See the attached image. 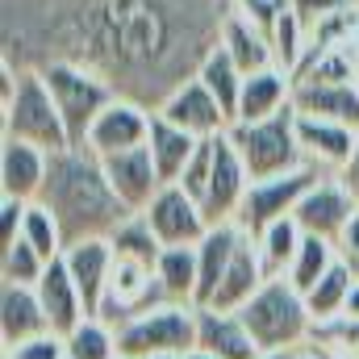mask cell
I'll use <instances>...</instances> for the list:
<instances>
[{
  "instance_id": "obj_17",
  "label": "cell",
  "mask_w": 359,
  "mask_h": 359,
  "mask_svg": "<svg viewBox=\"0 0 359 359\" xmlns=\"http://www.w3.org/2000/svg\"><path fill=\"white\" fill-rule=\"evenodd\" d=\"M63 259H67V271L84 297L88 318H96L104 305V292H109V276H113V243L109 238H84V243L67 247Z\"/></svg>"
},
{
  "instance_id": "obj_48",
  "label": "cell",
  "mask_w": 359,
  "mask_h": 359,
  "mask_svg": "<svg viewBox=\"0 0 359 359\" xmlns=\"http://www.w3.org/2000/svg\"><path fill=\"white\" fill-rule=\"evenodd\" d=\"M151 359H184V355H151Z\"/></svg>"
},
{
  "instance_id": "obj_26",
  "label": "cell",
  "mask_w": 359,
  "mask_h": 359,
  "mask_svg": "<svg viewBox=\"0 0 359 359\" xmlns=\"http://www.w3.org/2000/svg\"><path fill=\"white\" fill-rule=\"evenodd\" d=\"M222 50L234 59V67H238L243 76H255V72H264V67H276L268 34H264L255 21H247L243 13H230V21H226V29H222Z\"/></svg>"
},
{
  "instance_id": "obj_2",
  "label": "cell",
  "mask_w": 359,
  "mask_h": 359,
  "mask_svg": "<svg viewBox=\"0 0 359 359\" xmlns=\"http://www.w3.org/2000/svg\"><path fill=\"white\" fill-rule=\"evenodd\" d=\"M38 205H46L55 213L67 247H76L84 238H113L117 226L134 217V209L113 192L100 155L88 147H72V151L50 155Z\"/></svg>"
},
{
  "instance_id": "obj_15",
  "label": "cell",
  "mask_w": 359,
  "mask_h": 359,
  "mask_svg": "<svg viewBox=\"0 0 359 359\" xmlns=\"http://www.w3.org/2000/svg\"><path fill=\"white\" fill-rule=\"evenodd\" d=\"M55 334L50 318L38 301V288L29 284H0V351L4 347H21L29 339Z\"/></svg>"
},
{
  "instance_id": "obj_37",
  "label": "cell",
  "mask_w": 359,
  "mask_h": 359,
  "mask_svg": "<svg viewBox=\"0 0 359 359\" xmlns=\"http://www.w3.org/2000/svg\"><path fill=\"white\" fill-rule=\"evenodd\" d=\"M309 343H322V347H339L347 355H359V318H334L326 326H313V339Z\"/></svg>"
},
{
  "instance_id": "obj_4",
  "label": "cell",
  "mask_w": 359,
  "mask_h": 359,
  "mask_svg": "<svg viewBox=\"0 0 359 359\" xmlns=\"http://www.w3.org/2000/svg\"><path fill=\"white\" fill-rule=\"evenodd\" d=\"M243 326L251 330L255 347L268 355V351H301L309 347L313 339V318H309V305L305 297L280 276V280H268L243 309H238Z\"/></svg>"
},
{
  "instance_id": "obj_49",
  "label": "cell",
  "mask_w": 359,
  "mask_h": 359,
  "mask_svg": "<svg viewBox=\"0 0 359 359\" xmlns=\"http://www.w3.org/2000/svg\"><path fill=\"white\" fill-rule=\"evenodd\" d=\"M117 359H126V355H117Z\"/></svg>"
},
{
  "instance_id": "obj_27",
  "label": "cell",
  "mask_w": 359,
  "mask_h": 359,
  "mask_svg": "<svg viewBox=\"0 0 359 359\" xmlns=\"http://www.w3.org/2000/svg\"><path fill=\"white\" fill-rule=\"evenodd\" d=\"M155 276H159V288L172 305H196V280H201L196 247H163Z\"/></svg>"
},
{
  "instance_id": "obj_23",
  "label": "cell",
  "mask_w": 359,
  "mask_h": 359,
  "mask_svg": "<svg viewBox=\"0 0 359 359\" xmlns=\"http://www.w3.org/2000/svg\"><path fill=\"white\" fill-rule=\"evenodd\" d=\"M292 109L359 130V84H292Z\"/></svg>"
},
{
  "instance_id": "obj_22",
  "label": "cell",
  "mask_w": 359,
  "mask_h": 359,
  "mask_svg": "<svg viewBox=\"0 0 359 359\" xmlns=\"http://www.w3.org/2000/svg\"><path fill=\"white\" fill-rule=\"evenodd\" d=\"M243 243V230L238 222H226V226H209V234L196 243V268H201V280H196V309H205L222 284V276L230 268L234 251Z\"/></svg>"
},
{
  "instance_id": "obj_29",
  "label": "cell",
  "mask_w": 359,
  "mask_h": 359,
  "mask_svg": "<svg viewBox=\"0 0 359 359\" xmlns=\"http://www.w3.org/2000/svg\"><path fill=\"white\" fill-rule=\"evenodd\" d=\"M301 238H305V230H301L292 217H280V222H271L268 230L255 238V247H259V259H264L268 280L288 276L292 259H297V247H301Z\"/></svg>"
},
{
  "instance_id": "obj_43",
  "label": "cell",
  "mask_w": 359,
  "mask_h": 359,
  "mask_svg": "<svg viewBox=\"0 0 359 359\" xmlns=\"http://www.w3.org/2000/svg\"><path fill=\"white\" fill-rule=\"evenodd\" d=\"M343 318H359V284H351V292H347V305H343Z\"/></svg>"
},
{
  "instance_id": "obj_12",
  "label": "cell",
  "mask_w": 359,
  "mask_h": 359,
  "mask_svg": "<svg viewBox=\"0 0 359 359\" xmlns=\"http://www.w3.org/2000/svg\"><path fill=\"white\" fill-rule=\"evenodd\" d=\"M151 138V109L134 104V100H113L88 130V151H96L100 159L104 155H117V151H134V147H147Z\"/></svg>"
},
{
  "instance_id": "obj_41",
  "label": "cell",
  "mask_w": 359,
  "mask_h": 359,
  "mask_svg": "<svg viewBox=\"0 0 359 359\" xmlns=\"http://www.w3.org/2000/svg\"><path fill=\"white\" fill-rule=\"evenodd\" d=\"M334 251H339V264L355 276V284H359V213H355V222L343 230V238L334 243Z\"/></svg>"
},
{
  "instance_id": "obj_10",
  "label": "cell",
  "mask_w": 359,
  "mask_h": 359,
  "mask_svg": "<svg viewBox=\"0 0 359 359\" xmlns=\"http://www.w3.org/2000/svg\"><path fill=\"white\" fill-rule=\"evenodd\" d=\"M142 217L151 222V230L163 247H196L209 234L201 201H192L180 184H163L159 196L142 209Z\"/></svg>"
},
{
  "instance_id": "obj_47",
  "label": "cell",
  "mask_w": 359,
  "mask_h": 359,
  "mask_svg": "<svg viewBox=\"0 0 359 359\" xmlns=\"http://www.w3.org/2000/svg\"><path fill=\"white\" fill-rule=\"evenodd\" d=\"M301 359H322V351H318V347H313V343H309V347H305V351H301Z\"/></svg>"
},
{
  "instance_id": "obj_19",
  "label": "cell",
  "mask_w": 359,
  "mask_h": 359,
  "mask_svg": "<svg viewBox=\"0 0 359 359\" xmlns=\"http://www.w3.org/2000/svg\"><path fill=\"white\" fill-rule=\"evenodd\" d=\"M268 284V271H264V259H259V247H255V238L251 234H243V243H238V251H234V259H230V268L222 276V284H217V292H213V301L205 305V309H222V313H238L259 288Z\"/></svg>"
},
{
  "instance_id": "obj_11",
  "label": "cell",
  "mask_w": 359,
  "mask_h": 359,
  "mask_svg": "<svg viewBox=\"0 0 359 359\" xmlns=\"http://www.w3.org/2000/svg\"><path fill=\"white\" fill-rule=\"evenodd\" d=\"M247 188H251V176L234 151V142L226 134L213 138V180H209V192L201 201L205 209V222L209 226H226V222H238V209L247 201Z\"/></svg>"
},
{
  "instance_id": "obj_28",
  "label": "cell",
  "mask_w": 359,
  "mask_h": 359,
  "mask_svg": "<svg viewBox=\"0 0 359 359\" xmlns=\"http://www.w3.org/2000/svg\"><path fill=\"white\" fill-rule=\"evenodd\" d=\"M196 80L217 96V104L226 109V117H230V126H234V117H238V96H243V80H247V76L234 67V59H230L222 46H213V50H209V59L201 63Z\"/></svg>"
},
{
  "instance_id": "obj_36",
  "label": "cell",
  "mask_w": 359,
  "mask_h": 359,
  "mask_svg": "<svg viewBox=\"0 0 359 359\" xmlns=\"http://www.w3.org/2000/svg\"><path fill=\"white\" fill-rule=\"evenodd\" d=\"M209 180H213V138H201L196 155L188 159V168H184V176H180L176 184L188 192V196H192V201H205Z\"/></svg>"
},
{
  "instance_id": "obj_13",
  "label": "cell",
  "mask_w": 359,
  "mask_h": 359,
  "mask_svg": "<svg viewBox=\"0 0 359 359\" xmlns=\"http://www.w3.org/2000/svg\"><path fill=\"white\" fill-rule=\"evenodd\" d=\"M159 113H163L172 126L188 130L192 138H217V134H226V130H230L226 109L217 104V96L205 88L196 76H192L188 84H180V88L159 104Z\"/></svg>"
},
{
  "instance_id": "obj_18",
  "label": "cell",
  "mask_w": 359,
  "mask_h": 359,
  "mask_svg": "<svg viewBox=\"0 0 359 359\" xmlns=\"http://www.w3.org/2000/svg\"><path fill=\"white\" fill-rule=\"evenodd\" d=\"M34 288H38V301H42V309H46V318H50V330H55V334H63V339H67V334L88 318L84 297H80V288H76V280H72V271H67V259H63V255L46 264L42 280H38Z\"/></svg>"
},
{
  "instance_id": "obj_34",
  "label": "cell",
  "mask_w": 359,
  "mask_h": 359,
  "mask_svg": "<svg viewBox=\"0 0 359 359\" xmlns=\"http://www.w3.org/2000/svg\"><path fill=\"white\" fill-rule=\"evenodd\" d=\"M21 238L42 255V259H59L63 251H67V243H63V230H59V222H55V213L46 209V205H29L25 209V226H21Z\"/></svg>"
},
{
  "instance_id": "obj_45",
  "label": "cell",
  "mask_w": 359,
  "mask_h": 359,
  "mask_svg": "<svg viewBox=\"0 0 359 359\" xmlns=\"http://www.w3.org/2000/svg\"><path fill=\"white\" fill-rule=\"evenodd\" d=\"M305 351V347H301ZM301 351H268V355H259V359H301Z\"/></svg>"
},
{
  "instance_id": "obj_30",
  "label": "cell",
  "mask_w": 359,
  "mask_h": 359,
  "mask_svg": "<svg viewBox=\"0 0 359 359\" xmlns=\"http://www.w3.org/2000/svg\"><path fill=\"white\" fill-rule=\"evenodd\" d=\"M351 284H355V276L343 268V264H334V268L326 271L309 292H305V305H309V318H313V326H326V322H334V318H343V305H347V292H351Z\"/></svg>"
},
{
  "instance_id": "obj_44",
  "label": "cell",
  "mask_w": 359,
  "mask_h": 359,
  "mask_svg": "<svg viewBox=\"0 0 359 359\" xmlns=\"http://www.w3.org/2000/svg\"><path fill=\"white\" fill-rule=\"evenodd\" d=\"M318 351H322V359H359V355H347V351H339V347H322V343H313Z\"/></svg>"
},
{
  "instance_id": "obj_20",
  "label": "cell",
  "mask_w": 359,
  "mask_h": 359,
  "mask_svg": "<svg viewBox=\"0 0 359 359\" xmlns=\"http://www.w3.org/2000/svg\"><path fill=\"white\" fill-rule=\"evenodd\" d=\"M46 163H50L46 151L17 142V138H4L0 142V196L38 201L42 184H46Z\"/></svg>"
},
{
  "instance_id": "obj_5",
  "label": "cell",
  "mask_w": 359,
  "mask_h": 359,
  "mask_svg": "<svg viewBox=\"0 0 359 359\" xmlns=\"http://www.w3.org/2000/svg\"><path fill=\"white\" fill-rule=\"evenodd\" d=\"M226 138L234 142L251 184L271 176H288V172L309 163L305 151H301V138H297V109L292 104H284L280 113H271L264 121H234L226 130Z\"/></svg>"
},
{
  "instance_id": "obj_3",
  "label": "cell",
  "mask_w": 359,
  "mask_h": 359,
  "mask_svg": "<svg viewBox=\"0 0 359 359\" xmlns=\"http://www.w3.org/2000/svg\"><path fill=\"white\" fill-rule=\"evenodd\" d=\"M0 100H4V113H0L4 138L29 142L46 155L72 151V134L63 126V113L46 88L42 72H13L0 63Z\"/></svg>"
},
{
  "instance_id": "obj_40",
  "label": "cell",
  "mask_w": 359,
  "mask_h": 359,
  "mask_svg": "<svg viewBox=\"0 0 359 359\" xmlns=\"http://www.w3.org/2000/svg\"><path fill=\"white\" fill-rule=\"evenodd\" d=\"M234 13H243L247 21H255L271 42V29H276V21L284 13V0H234Z\"/></svg>"
},
{
  "instance_id": "obj_33",
  "label": "cell",
  "mask_w": 359,
  "mask_h": 359,
  "mask_svg": "<svg viewBox=\"0 0 359 359\" xmlns=\"http://www.w3.org/2000/svg\"><path fill=\"white\" fill-rule=\"evenodd\" d=\"M63 343H67V359H117V334L100 318H84Z\"/></svg>"
},
{
  "instance_id": "obj_42",
  "label": "cell",
  "mask_w": 359,
  "mask_h": 359,
  "mask_svg": "<svg viewBox=\"0 0 359 359\" xmlns=\"http://www.w3.org/2000/svg\"><path fill=\"white\" fill-rule=\"evenodd\" d=\"M339 180H343V188L355 196V205H359V142H355V155H351V163L339 172Z\"/></svg>"
},
{
  "instance_id": "obj_8",
  "label": "cell",
  "mask_w": 359,
  "mask_h": 359,
  "mask_svg": "<svg viewBox=\"0 0 359 359\" xmlns=\"http://www.w3.org/2000/svg\"><path fill=\"white\" fill-rule=\"evenodd\" d=\"M326 176H334V172L305 163V168H297V172H288V176L255 180V184L247 188L243 209H238V230H243V234H251V238H259L271 222L292 217V209L301 205V196H305L313 184H322Z\"/></svg>"
},
{
  "instance_id": "obj_39",
  "label": "cell",
  "mask_w": 359,
  "mask_h": 359,
  "mask_svg": "<svg viewBox=\"0 0 359 359\" xmlns=\"http://www.w3.org/2000/svg\"><path fill=\"white\" fill-rule=\"evenodd\" d=\"M34 201H17V196H0V251L13 247L21 238V226H25V209Z\"/></svg>"
},
{
  "instance_id": "obj_24",
  "label": "cell",
  "mask_w": 359,
  "mask_h": 359,
  "mask_svg": "<svg viewBox=\"0 0 359 359\" xmlns=\"http://www.w3.org/2000/svg\"><path fill=\"white\" fill-rule=\"evenodd\" d=\"M196 147H201V138H192L188 130L172 126L163 113H151V138H147V151H151V159H155V168H159L163 184H176V180L184 176V168H188V159L196 155Z\"/></svg>"
},
{
  "instance_id": "obj_7",
  "label": "cell",
  "mask_w": 359,
  "mask_h": 359,
  "mask_svg": "<svg viewBox=\"0 0 359 359\" xmlns=\"http://www.w3.org/2000/svg\"><path fill=\"white\" fill-rule=\"evenodd\" d=\"M42 80H46V88H50L59 113H63V126L72 134V147H84L92 121L117 100V92L109 88L96 72L80 67V63H46L42 67Z\"/></svg>"
},
{
  "instance_id": "obj_46",
  "label": "cell",
  "mask_w": 359,
  "mask_h": 359,
  "mask_svg": "<svg viewBox=\"0 0 359 359\" xmlns=\"http://www.w3.org/2000/svg\"><path fill=\"white\" fill-rule=\"evenodd\" d=\"M184 359H217V355H209V351H201V347H192V351H188Z\"/></svg>"
},
{
  "instance_id": "obj_16",
  "label": "cell",
  "mask_w": 359,
  "mask_h": 359,
  "mask_svg": "<svg viewBox=\"0 0 359 359\" xmlns=\"http://www.w3.org/2000/svg\"><path fill=\"white\" fill-rule=\"evenodd\" d=\"M297 138H301V151H305V159H309L313 168H326V172L339 176V172L351 163V155H355L359 130L297 113Z\"/></svg>"
},
{
  "instance_id": "obj_1",
  "label": "cell",
  "mask_w": 359,
  "mask_h": 359,
  "mask_svg": "<svg viewBox=\"0 0 359 359\" xmlns=\"http://www.w3.org/2000/svg\"><path fill=\"white\" fill-rule=\"evenodd\" d=\"M230 13L234 0H0V63H80L121 100L159 113L222 46Z\"/></svg>"
},
{
  "instance_id": "obj_31",
  "label": "cell",
  "mask_w": 359,
  "mask_h": 359,
  "mask_svg": "<svg viewBox=\"0 0 359 359\" xmlns=\"http://www.w3.org/2000/svg\"><path fill=\"white\" fill-rule=\"evenodd\" d=\"M339 264V251H334V243H326V238H313V234H305L301 238V247H297V259H292V268H288V284L305 297L326 271Z\"/></svg>"
},
{
  "instance_id": "obj_9",
  "label": "cell",
  "mask_w": 359,
  "mask_h": 359,
  "mask_svg": "<svg viewBox=\"0 0 359 359\" xmlns=\"http://www.w3.org/2000/svg\"><path fill=\"white\" fill-rule=\"evenodd\" d=\"M355 213H359V205H355V196L343 188V180L326 176L322 184H313V188L301 196V205L292 209V222H297L305 234H313V238L339 243L343 230L355 222Z\"/></svg>"
},
{
  "instance_id": "obj_14",
  "label": "cell",
  "mask_w": 359,
  "mask_h": 359,
  "mask_svg": "<svg viewBox=\"0 0 359 359\" xmlns=\"http://www.w3.org/2000/svg\"><path fill=\"white\" fill-rule=\"evenodd\" d=\"M100 163H104V176L113 184V192H117L134 213H142V209L159 196V188H163V176H159V168H155V159H151L147 147L104 155Z\"/></svg>"
},
{
  "instance_id": "obj_6",
  "label": "cell",
  "mask_w": 359,
  "mask_h": 359,
  "mask_svg": "<svg viewBox=\"0 0 359 359\" xmlns=\"http://www.w3.org/2000/svg\"><path fill=\"white\" fill-rule=\"evenodd\" d=\"M117 355L151 359V355H188L196 347V305H159L147 309L117 330Z\"/></svg>"
},
{
  "instance_id": "obj_32",
  "label": "cell",
  "mask_w": 359,
  "mask_h": 359,
  "mask_svg": "<svg viewBox=\"0 0 359 359\" xmlns=\"http://www.w3.org/2000/svg\"><path fill=\"white\" fill-rule=\"evenodd\" d=\"M113 243V255L117 259H134V264H147V268H159V255H163V243L155 238L151 222L142 213H134L130 222L117 226V234L109 238Z\"/></svg>"
},
{
  "instance_id": "obj_35",
  "label": "cell",
  "mask_w": 359,
  "mask_h": 359,
  "mask_svg": "<svg viewBox=\"0 0 359 359\" xmlns=\"http://www.w3.org/2000/svg\"><path fill=\"white\" fill-rule=\"evenodd\" d=\"M46 264H50V259H42L25 238H17L13 247L0 251V280H4V284H29V288H34V284L42 280Z\"/></svg>"
},
{
  "instance_id": "obj_21",
  "label": "cell",
  "mask_w": 359,
  "mask_h": 359,
  "mask_svg": "<svg viewBox=\"0 0 359 359\" xmlns=\"http://www.w3.org/2000/svg\"><path fill=\"white\" fill-rule=\"evenodd\" d=\"M196 347L217 359H259L264 351L255 347L251 330L243 326L238 313L222 309H196Z\"/></svg>"
},
{
  "instance_id": "obj_38",
  "label": "cell",
  "mask_w": 359,
  "mask_h": 359,
  "mask_svg": "<svg viewBox=\"0 0 359 359\" xmlns=\"http://www.w3.org/2000/svg\"><path fill=\"white\" fill-rule=\"evenodd\" d=\"M0 359H67V343H63V334H42L21 347H4Z\"/></svg>"
},
{
  "instance_id": "obj_25",
  "label": "cell",
  "mask_w": 359,
  "mask_h": 359,
  "mask_svg": "<svg viewBox=\"0 0 359 359\" xmlns=\"http://www.w3.org/2000/svg\"><path fill=\"white\" fill-rule=\"evenodd\" d=\"M284 104H292V76L280 72V67H264V72L243 80L238 117L234 121H264L271 113H280Z\"/></svg>"
}]
</instances>
